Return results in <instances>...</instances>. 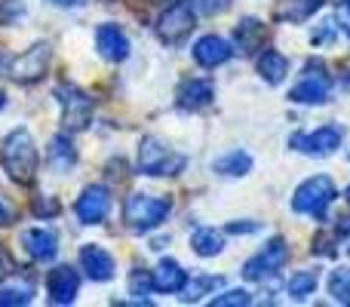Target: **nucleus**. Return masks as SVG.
Wrapping results in <instances>:
<instances>
[{
    "instance_id": "nucleus-6",
    "label": "nucleus",
    "mask_w": 350,
    "mask_h": 307,
    "mask_svg": "<svg viewBox=\"0 0 350 307\" xmlns=\"http://www.w3.org/2000/svg\"><path fill=\"white\" fill-rule=\"evenodd\" d=\"M55 102H59V108H62V126H65L68 133H80V129L90 126L92 98L86 96L80 86H74V83L55 86Z\"/></svg>"
},
{
    "instance_id": "nucleus-32",
    "label": "nucleus",
    "mask_w": 350,
    "mask_h": 307,
    "mask_svg": "<svg viewBox=\"0 0 350 307\" xmlns=\"http://www.w3.org/2000/svg\"><path fill=\"white\" fill-rule=\"evenodd\" d=\"M12 273H16V265H12L10 252H6V249H3V246H0V280L12 277Z\"/></svg>"
},
{
    "instance_id": "nucleus-19",
    "label": "nucleus",
    "mask_w": 350,
    "mask_h": 307,
    "mask_svg": "<svg viewBox=\"0 0 350 307\" xmlns=\"http://www.w3.org/2000/svg\"><path fill=\"white\" fill-rule=\"evenodd\" d=\"M151 277H154V289L166 292V295H172V292H181V286L187 283L185 267H181L178 261H172V258L160 261V265L151 271Z\"/></svg>"
},
{
    "instance_id": "nucleus-26",
    "label": "nucleus",
    "mask_w": 350,
    "mask_h": 307,
    "mask_svg": "<svg viewBox=\"0 0 350 307\" xmlns=\"http://www.w3.org/2000/svg\"><path fill=\"white\" fill-rule=\"evenodd\" d=\"M317 283H320V273L317 271H298L289 277V283H286V292H289L292 298H308L317 292Z\"/></svg>"
},
{
    "instance_id": "nucleus-31",
    "label": "nucleus",
    "mask_w": 350,
    "mask_h": 307,
    "mask_svg": "<svg viewBox=\"0 0 350 307\" xmlns=\"http://www.w3.org/2000/svg\"><path fill=\"white\" fill-rule=\"evenodd\" d=\"M230 6V0H197V10L203 12V16H218V12H224Z\"/></svg>"
},
{
    "instance_id": "nucleus-16",
    "label": "nucleus",
    "mask_w": 350,
    "mask_h": 307,
    "mask_svg": "<svg viewBox=\"0 0 350 307\" xmlns=\"http://www.w3.org/2000/svg\"><path fill=\"white\" fill-rule=\"evenodd\" d=\"M193 62H197L200 68H218V65H224V62L234 55V46H230L224 37H218V34H203L197 43H193Z\"/></svg>"
},
{
    "instance_id": "nucleus-4",
    "label": "nucleus",
    "mask_w": 350,
    "mask_h": 307,
    "mask_svg": "<svg viewBox=\"0 0 350 307\" xmlns=\"http://www.w3.org/2000/svg\"><path fill=\"white\" fill-rule=\"evenodd\" d=\"M49 62H53V43L37 40V43H31L25 53L6 59L3 71H6V77L16 80V83H37V80H43Z\"/></svg>"
},
{
    "instance_id": "nucleus-3",
    "label": "nucleus",
    "mask_w": 350,
    "mask_h": 307,
    "mask_svg": "<svg viewBox=\"0 0 350 307\" xmlns=\"http://www.w3.org/2000/svg\"><path fill=\"white\" fill-rule=\"evenodd\" d=\"M335 197H338L335 181L329 178V175H314V178L301 181V185L295 187V193H292V209H295L298 215L323 218L329 206L335 203Z\"/></svg>"
},
{
    "instance_id": "nucleus-27",
    "label": "nucleus",
    "mask_w": 350,
    "mask_h": 307,
    "mask_svg": "<svg viewBox=\"0 0 350 307\" xmlns=\"http://www.w3.org/2000/svg\"><path fill=\"white\" fill-rule=\"evenodd\" d=\"M329 295L332 302L350 307V267H335L329 273Z\"/></svg>"
},
{
    "instance_id": "nucleus-14",
    "label": "nucleus",
    "mask_w": 350,
    "mask_h": 307,
    "mask_svg": "<svg viewBox=\"0 0 350 307\" xmlns=\"http://www.w3.org/2000/svg\"><path fill=\"white\" fill-rule=\"evenodd\" d=\"M77 289H80V271H74L71 265H59L49 271L46 277L49 304H71L77 298Z\"/></svg>"
},
{
    "instance_id": "nucleus-10",
    "label": "nucleus",
    "mask_w": 350,
    "mask_h": 307,
    "mask_svg": "<svg viewBox=\"0 0 350 307\" xmlns=\"http://www.w3.org/2000/svg\"><path fill=\"white\" fill-rule=\"evenodd\" d=\"M111 212V191L105 185H86L74 200V215L80 224H102Z\"/></svg>"
},
{
    "instance_id": "nucleus-20",
    "label": "nucleus",
    "mask_w": 350,
    "mask_h": 307,
    "mask_svg": "<svg viewBox=\"0 0 350 307\" xmlns=\"http://www.w3.org/2000/svg\"><path fill=\"white\" fill-rule=\"evenodd\" d=\"M234 40H237V53L252 55L265 43V25L258 18H240L234 28Z\"/></svg>"
},
{
    "instance_id": "nucleus-9",
    "label": "nucleus",
    "mask_w": 350,
    "mask_h": 307,
    "mask_svg": "<svg viewBox=\"0 0 350 307\" xmlns=\"http://www.w3.org/2000/svg\"><path fill=\"white\" fill-rule=\"evenodd\" d=\"M286 261H289V246H286L283 237H273V240H267V246L261 249L258 255H252V258L243 265V277L252 280V283H258V280L283 271Z\"/></svg>"
},
{
    "instance_id": "nucleus-28",
    "label": "nucleus",
    "mask_w": 350,
    "mask_h": 307,
    "mask_svg": "<svg viewBox=\"0 0 350 307\" xmlns=\"http://www.w3.org/2000/svg\"><path fill=\"white\" fill-rule=\"evenodd\" d=\"M34 298V286L31 283H18V286H6L0 289V307H22Z\"/></svg>"
},
{
    "instance_id": "nucleus-11",
    "label": "nucleus",
    "mask_w": 350,
    "mask_h": 307,
    "mask_svg": "<svg viewBox=\"0 0 350 307\" xmlns=\"http://www.w3.org/2000/svg\"><path fill=\"white\" fill-rule=\"evenodd\" d=\"M341 139H345L341 129L329 123V126H317L314 133H295L289 139V148H295V151H301L308 157H326V154L338 151Z\"/></svg>"
},
{
    "instance_id": "nucleus-8",
    "label": "nucleus",
    "mask_w": 350,
    "mask_h": 307,
    "mask_svg": "<svg viewBox=\"0 0 350 307\" xmlns=\"http://www.w3.org/2000/svg\"><path fill=\"white\" fill-rule=\"evenodd\" d=\"M329 96H332V77L320 62L304 68V77L289 90V102L295 105H323Z\"/></svg>"
},
{
    "instance_id": "nucleus-40",
    "label": "nucleus",
    "mask_w": 350,
    "mask_h": 307,
    "mask_svg": "<svg viewBox=\"0 0 350 307\" xmlns=\"http://www.w3.org/2000/svg\"><path fill=\"white\" fill-rule=\"evenodd\" d=\"M0 68H3V59H0Z\"/></svg>"
},
{
    "instance_id": "nucleus-2",
    "label": "nucleus",
    "mask_w": 350,
    "mask_h": 307,
    "mask_svg": "<svg viewBox=\"0 0 350 307\" xmlns=\"http://www.w3.org/2000/svg\"><path fill=\"white\" fill-rule=\"evenodd\" d=\"M172 203L166 197H154V193H129L123 203V222L133 234H145L154 230L170 218Z\"/></svg>"
},
{
    "instance_id": "nucleus-36",
    "label": "nucleus",
    "mask_w": 350,
    "mask_h": 307,
    "mask_svg": "<svg viewBox=\"0 0 350 307\" xmlns=\"http://www.w3.org/2000/svg\"><path fill=\"white\" fill-rule=\"evenodd\" d=\"M10 218H12V212L6 209V203L0 200V228H6V224H10Z\"/></svg>"
},
{
    "instance_id": "nucleus-23",
    "label": "nucleus",
    "mask_w": 350,
    "mask_h": 307,
    "mask_svg": "<svg viewBox=\"0 0 350 307\" xmlns=\"http://www.w3.org/2000/svg\"><path fill=\"white\" fill-rule=\"evenodd\" d=\"M212 169H215L218 175H224V178H243V175L252 172V157L246 151H228L212 163Z\"/></svg>"
},
{
    "instance_id": "nucleus-34",
    "label": "nucleus",
    "mask_w": 350,
    "mask_h": 307,
    "mask_svg": "<svg viewBox=\"0 0 350 307\" xmlns=\"http://www.w3.org/2000/svg\"><path fill=\"white\" fill-rule=\"evenodd\" d=\"M255 230H258V224H255V222H246V224L230 222L228 224V234H255Z\"/></svg>"
},
{
    "instance_id": "nucleus-5",
    "label": "nucleus",
    "mask_w": 350,
    "mask_h": 307,
    "mask_svg": "<svg viewBox=\"0 0 350 307\" xmlns=\"http://www.w3.org/2000/svg\"><path fill=\"white\" fill-rule=\"evenodd\" d=\"M187 166V160L181 154H172L154 135H145L139 145V172L151 175V178H163V175H178Z\"/></svg>"
},
{
    "instance_id": "nucleus-30",
    "label": "nucleus",
    "mask_w": 350,
    "mask_h": 307,
    "mask_svg": "<svg viewBox=\"0 0 350 307\" xmlns=\"http://www.w3.org/2000/svg\"><path fill=\"white\" fill-rule=\"evenodd\" d=\"M154 289V277L148 271H133L129 273V292H133V295H148V292Z\"/></svg>"
},
{
    "instance_id": "nucleus-22",
    "label": "nucleus",
    "mask_w": 350,
    "mask_h": 307,
    "mask_svg": "<svg viewBox=\"0 0 350 307\" xmlns=\"http://www.w3.org/2000/svg\"><path fill=\"white\" fill-rule=\"evenodd\" d=\"M191 249L200 255V258H215L224 249V234L215 228H197L191 237Z\"/></svg>"
},
{
    "instance_id": "nucleus-25",
    "label": "nucleus",
    "mask_w": 350,
    "mask_h": 307,
    "mask_svg": "<svg viewBox=\"0 0 350 307\" xmlns=\"http://www.w3.org/2000/svg\"><path fill=\"white\" fill-rule=\"evenodd\" d=\"M224 280L221 277H193L187 280L185 286H181V302H200L203 295H209V292H215L218 286H221Z\"/></svg>"
},
{
    "instance_id": "nucleus-1",
    "label": "nucleus",
    "mask_w": 350,
    "mask_h": 307,
    "mask_svg": "<svg viewBox=\"0 0 350 307\" xmlns=\"http://www.w3.org/2000/svg\"><path fill=\"white\" fill-rule=\"evenodd\" d=\"M37 163H40V157H37L31 129L18 126L0 142V166L16 185H31L37 178Z\"/></svg>"
},
{
    "instance_id": "nucleus-21",
    "label": "nucleus",
    "mask_w": 350,
    "mask_h": 307,
    "mask_svg": "<svg viewBox=\"0 0 350 307\" xmlns=\"http://www.w3.org/2000/svg\"><path fill=\"white\" fill-rule=\"evenodd\" d=\"M258 74L265 83L277 86L286 80V74H289V59H286L283 53H277V49H265V53L258 55Z\"/></svg>"
},
{
    "instance_id": "nucleus-38",
    "label": "nucleus",
    "mask_w": 350,
    "mask_h": 307,
    "mask_svg": "<svg viewBox=\"0 0 350 307\" xmlns=\"http://www.w3.org/2000/svg\"><path fill=\"white\" fill-rule=\"evenodd\" d=\"M3 105H6V92L0 90V111H3Z\"/></svg>"
},
{
    "instance_id": "nucleus-33",
    "label": "nucleus",
    "mask_w": 350,
    "mask_h": 307,
    "mask_svg": "<svg viewBox=\"0 0 350 307\" xmlns=\"http://www.w3.org/2000/svg\"><path fill=\"white\" fill-rule=\"evenodd\" d=\"M335 28H338V25H335V22H323V25H320V31H317V34H314V37H310V40H314V43H317V46H320V43H326V40H329V37H332V34H335Z\"/></svg>"
},
{
    "instance_id": "nucleus-13",
    "label": "nucleus",
    "mask_w": 350,
    "mask_h": 307,
    "mask_svg": "<svg viewBox=\"0 0 350 307\" xmlns=\"http://www.w3.org/2000/svg\"><path fill=\"white\" fill-rule=\"evenodd\" d=\"M77 261H80V271H83V277H90L92 283H105V280L114 277V255H111L108 249L96 246V243H86V246H80Z\"/></svg>"
},
{
    "instance_id": "nucleus-35",
    "label": "nucleus",
    "mask_w": 350,
    "mask_h": 307,
    "mask_svg": "<svg viewBox=\"0 0 350 307\" xmlns=\"http://www.w3.org/2000/svg\"><path fill=\"white\" fill-rule=\"evenodd\" d=\"M338 25L347 31V37H350V0H341V6H338Z\"/></svg>"
},
{
    "instance_id": "nucleus-18",
    "label": "nucleus",
    "mask_w": 350,
    "mask_h": 307,
    "mask_svg": "<svg viewBox=\"0 0 350 307\" xmlns=\"http://www.w3.org/2000/svg\"><path fill=\"white\" fill-rule=\"evenodd\" d=\"M74 163H77V151H74L71 139H68L65 133L53 135L49 148H46V166L53 169V172H71Z\"/></svg>"
},
{
    "instance_id": "nucleus-39",
    "label": "nucleus",
    "mask_w": 350,
    "mask_h": 307,
    "mask_svg": "<svg viewBox=\"0 0 350 307\" xmlns=\"http://www.w3.org/2000/svg\"><path fill=\"white\" fill-rule=\"evenodd\" d=\"M345 197H347V203H350V187H347V191H345Z\"/></svg>"
},
{
    "instance_id": "nucleus-37",
    "label": "nucleus",
    "mask_w": 350,
    "mask_h": 307,
    "mask_svg": "<svg viewBox=\"0 0 350 307\" xmlns=\"http://www.w3.org/2000/svg\"><path fill=\"white\" fill-rule=\"evenodd\" d=\"M49 3H55V6H74V3H80V0H49Z\"/></svg>"
},
{
    "instance_id": "nucleus-29",
    "label": "nucleus",
    "mask_w": 350,
    "mask_h": 307,
    "mask_svg": "<svg viewBox=\"0 0 350 307\" xmlns=\"http://www.w3.org/2000/svg\"><path fill=\"white\" fill-rule=\"evenodd\" d=\"M209 304L212 307H246V304H252V295H249L246 289H228V292L212 298Z\"/></svg>"
},
{
    "instance_id": "nucleus-15",
    "label": "nucleus",
    "mask_w": 350,
    "mask_h": 307,
    "mask_svg": "<svg viewBox=\"0 0 350 307\" xmlns=\"http://www.w3.org/2000/svg\"><path fill=\"white\" fill-rule=\"evenodd\" d=\"M96 49H98V55H102V59L123 62L129 55V37H126V31H123L120 25H114V22L98 25V31H96Z\"/></svg>"
},
{
    "instance_id": "nucleus-12",
    "label": "nucleus",
    "mask_w": 350,
    "mask_h": 307,
    "mask_svg": "<svg viewBox=\"0 0 350 307\" xmlns=\"http://www.w3.org/2000/svg\"><path fill=\"white\" fill-rule=\"evenodd\" d=\"M212 98H215V86L206 77H187L175 90V105L181 111H203L212 105Z\"/></svg>"
},
{
    "instance_id": "nucleus-17",
    "label": "nucleus",
    "mask_w": 350,
    "mask_h": 307,
    "mask_svg": "<svg viewBox=\"0 0 350 307\" xmlns=\"http://www.w3.org/2000/svg\"><path fill=\"white\" fill-rule=\"evenodd\" d=\"M18 240H22L25 252H28L34 261H49L55 252H59V240H55V234L46 228H28V230H22Z\"/></svg>"
},
{
    "instance_id": "nucleus-24",
    "label": "nucleus",
    "mask_w": 350,
    "mask_h": 307,
    "mask_svg": "<svg viewBox=\"0 0 350 307\" xmlns=\"http://www.w3.org/2000/svg\"><path fill=\"white\" fill-rule=\"evenodd\" d=\"M323 6V0H286L283 6L277 10V16L289 25H301L308 18H314V12Z\"/></svg>"
},
{
    "instance_id": "nucleus-7",
    "label": "nucleus",
    "mask_w": 350,
    "mask_h": 307,
    "mask_svg": "<svg viewBox=\"0 0 350 307\" xmlns=\"http://www.w3.org/2000/svg\"><path fill=\"white\" fill-rule=\"evenodd\" d=\"M193 25H197V16H193V6L185 3V0H175L172 6H166L163 12H160L157 18V37L163 43H170V46H178L181 40H187L193 31Z\"/></svg>"
}]
</instances>
